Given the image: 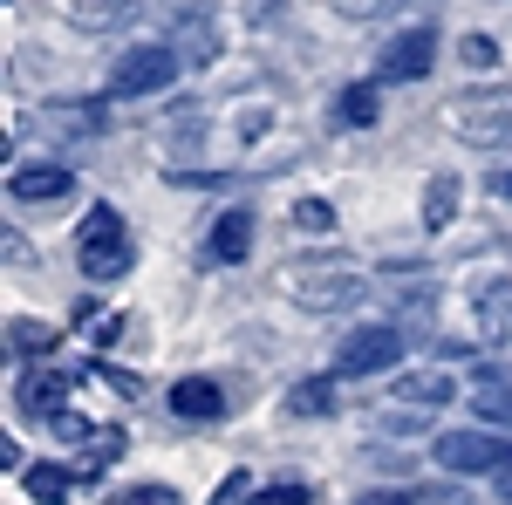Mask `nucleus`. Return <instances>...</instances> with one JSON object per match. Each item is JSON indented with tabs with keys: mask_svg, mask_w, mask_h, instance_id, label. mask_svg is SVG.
<instances>
[{
	"mask_svg": "<svg viewBox=\"0 0 512 505\" xmlns=\"http://www.w3.org/2000/svg\"><path fill=\"white\" fill-rule=\"evenodd\" d=\"M7 192H14V198H28V205H55V198H69V192H76V178H69L62 164H21V171L7 178Z\"/></svg>",
	"mask_w": 512,
	"mask_h": 505,
	"instance_id": "9b49d317",
	"label": "nucleus"
},
{
	"mask_svg": "<svg viewBox=\"0 0 512 505\" xmlns=\"http://www.w3.org/2000/svg\"><path fill=\"white\" fill-rule=\"evenodd\" d=\"M178 69H185V55H178V48L144 41V48L117 55V69H110V96H158V89L178 82Z\"/></svg>",
	"mask_w": 512,
	"mask_h": 505,
	"instance_id": "f03ea898",
	"label": "nucleus"
},
{
	"mask_svg": "<svg viewBox=\"0 0 512 505\" xmlns=\"http://www.w3.org/2000/svg\"><path fill=\"white\" fill-rule=\"evenodd\" d=\"M431 458H437V471H451V478H465V471H506L512 444L492 437V430H444L431 444Z\"/></svg>",
	"mask_w": 512,
	"mask_h": 505,
	"instance_id": "7ed1b4c3",
	"label": "nucleus"
},
{
	"mask_svg": "<svg viewBox=\"0 0 512 505\" xmlns=\"http://www.w3.org/2000/svg\"><path fill=\"white\" fill-rule=\"evenodd\" d=\"M76 267L82 280H96V287H110L123 273L137 267V246H130V226H123L117 205H89L76 226Z\"/></svg>",
	"mask_w": 512,
	"mask_h": 505,
	"instance_id": "f257e3e1",
	"label": "nucleus"
},
{
	"mask_svg": "<svg viewBox=\"0 0 512 505\" xmlns=\"http://www.w3.org/2000/svg\"><path fill=\"white\" fill-rule=\"evenodd\" d=\"M253 505H315V485H301V478H287V485H260V499Z\"/></svg>",
	"mask_w": 512,
	"mask_h": 505,
	"instance_id": "412c9836",
	"label": "nucleus"
},
{
	"mask_svg": "<svg viewBox=\"0 0 512 505\" xmlns=\"http://www.w3.org/2000/svg\"><path fill=\"white\" fill-rule=\"evenodd\" d=\"M451 219H458V178H451V171H437L431 185H424V226H451Z\"/></svg>",
	"mask_w": 512,
	"mask_h": 505,
	"instance_id": "2eb2a0df",
	"label": "nucleus"
},
{
	"mask_svg": "<svg viewBox=\"0 0 512 505\" xmlns=\"http://www.w3.org/2000/svg\"><path fill=\"white\" fill-rule=\"evenodd\" d=\"M69 383H76V369H28V376H21V389H14L21 417H41V424H55V417L69 410Z\"/></svg>",
	"mask_w": 512,
	"mask_h": 505,
	"instance_id": "0eeeda50",
	"label": "nucleus"
},
{
	"mask_svg": "<svg viewBox=\"0 0 512 505\" xmlns=\"http://www.w3.org/2000/svg\"><path fill=\"white\" fill-rule=\"evenodd\" d=\"M335 117H342V123H376V96H369V82H349V89L335 96Z\"/></svg>",
	"mask_w": 512,
	"mask_h": 505,
	"instance_id": "f3484780",
	"label": "nucleus"
},
{
	"mask_svg": "<svg viewBox=\"0 0 512 505\" xmlns=\"http://www.w3.org/2000/svg\"><path fill=\"white\" fill-rule=\"evenodd\" d=\"M246 499H260V492H253V478H246V471H233V478H226V485H219V492H212V505H246Z\"/></svg>",
	"mask_w": 512,
	"mask_h": 505,
	"instance_id": "5701e85b",
	"label": "nucleus"
},
{
	"mask_svg": "<svg viewBox=\"0 0 512 505\" xmlns=\"http://www.w3.org/2000/svg\"><path fill=\"white\" fill-rule=\"evenodd\" d=\"M499 198H512V171H499Z\"/></svg>",
	"mask_w": 512,
	"mask_h": 505,
	"instance_id": "cd10ccee",
	"label": "nucleus"
},
{
	"mask_svg": "<svg viewBox=\"0 0 512 505\" xmlns=\"http://www.w3.org/2000/svg\"><path fill=\"white\" fill-rule=\"evenodd\" d=\"M7 342H14V355H48V349H55V335H48L41 321H14Z\"/></svg>",
	"mask_w": 512,
	"mask_h": 505,
	"instance_id": "6ab92c4d",
	"label": "nucleus"
},
{
	"mask_svg": "<svg viewBox=\"0 0 512 505\" xmlns=\"http://www.w3.org/2000/svg\"><path fill=\"white\" fill-rule=\"evenodd\" d=\"M431 62H437V28H403V35L383 48L376 82H417V76H431Z\"/></svg>",
	"mask_w": 512,
	"mask_h": 505,
	"instance_id": "423d86ee",
	"label": "nucleus"
},
{
	"mask_svg": "<svg viewBox=\"0 0 512 505\" xmlns=\"http://www.w3.org/2000/svg\"><path fill=\"white\" fill-rule=\"evenodd\" d=\"M472 321L492 349H512V273H478L472 280Z\"/></svg>",
	"mask_w": 512,
	"mask_h": 505,
	"instance_id": "39448f33",
	"label": "nucleus"
},
{
	"mask_svg": "<svg viewBox=\"0 0 512 505\" xmlns=\"http://www.w3.org/2000/svg\"><path fill=\"white\" fill-rule=\"evenodd\" d=\"M21 485H28V499H35V505H62V499H69V485H76V471L55 465V458H41V465L21 471Z\"/></svg>",
	"mask_w": 512,
	"mask_h": 505,
	"instance_id": "4468645a",
	"label": "nucleus"
},
{
	"mask_svg": "<svg viewBox=\"0 0 512 505\" xmlns=\"http://www.w3.org/2000/svg\"><path fill=\"white\" fill-rule=\"evenodd\" d=\"M472 410H478V417H492V424H512V389L485 383V389L472 396Z\"/></svg>",
	"mask_w": 512,
	"mask_h": 505,
	"instance_id": "aec40b11",
	"label": "nucleus"
},
{
	"mask_svg": "<svg viewBox=\"0 0 512 505\" xmlns=\"http://www.w3.org/2000/svg\"><path fill=\"white\" fill-rule=\"evenodd\" d=\"M396 362H403V335L396 328H355L349 342H342V355H335V376H390Z\"/></svg>",
	"mask_w": 512,
	"mask_h": 505,
	"instance_id": "20e7f679",
	"label": "nucleus"
},
{
	"mask_svg": "<svg viewBox=\"0 0 512 505\" xmlns=\"http://www.w3.org/2000/svg\"><path fill=\"white\" fill-rule=\"evenodd\" d=\"M103 376H110V383H117L123 396H137V389H144V383H137V376H130V369H110V362H103Z\"/></svg>",
	"mask_w": 512,
	"mask_h": 505,
	"instance_id": "bb28decb",
	"label": "nucleus"
},
{
	"mask_svg": "<svg viewBox=\"0 0 512 505\" xmlns=\"http://www.w3.org/2000/svg\"><path fill=\"white\" fill-rule=\"evenodd\" d=\"M465 62H472V69H492V62H499V48H492L485 35H465Z\"/></svg>",
	"mask_w": 512,
	"mask_h": 505,
	"instance_id": "b1692460",
	"label": "nucleus"
},
{
	"mask_svg": "<svg viewBox=\"0 0 512 505\" xmlns=\"http://www.w3.org/2000/svg\"><path fill=\"white\" fill-rule=\"evenodd\" d=\"M355 505H417V499H410V492H396V485H383V492H362Z\"/></svg>",
	"mask_w": 512,
	"mask_h": 505,
	"instance_id": "a878e982",
	"label": "nucleus"
},
{
	"mask_svg": "<svg viewBox=\"0 0 512 505\" xmlns=\"http://www.w3.org/2000/svg\"><path fill=\"white\" fill-rule=\"evenodd\" d=\"M335 7H342V14H355V21H369V14H390L396 0H335Z\"/></svg>",
	"mask_w": 512,
	"mask_h": 505,
	"instance_id": "393cba45",
	"label": "nucleus"
},
{
	"mask_svg": "<svg viewBox=\"0 0 512 505\" xmlns=\"http://www.w3.org/2000/svg\"><path fill=\"white\" fill-rule=\"evenodd\" d=\"M458 130H465V144H478V151H506L512 144V110H465Z\"/></svg>",
	"mask_w": 512,
	"mask_h": 505,
	"instance_id": "ddd939ff",
	"label": "nucleus"
},
{
	"mask_svg": "<svg viewBox=\"0 0 512 505\" xmlns=\"http://www.w3.org/2000/svg\"><path fill=\"white\" fill-rule=\"evenodd\" d=\"M499 499H512V471H506V478H499Z\"/></svg>",
	"mask_w": 512,
	"mask_h": 505,
	"instance_id": "c85d7f7f",
	"label": "nucleus"
},
{
	"mask_svg": "<svg viewBox=\"0 0 512 505\" xmlns=\"http://www.w3.org/2000/svg\"><path fill=\"white\" fill-rule=\"evenodd\" d=\"M294 294H301V308L315 314H335V308H355L369 287L355 280V273H315V280H294Z\"/></svg>",
	"mask_w": 512,
	"mask_h": 505,
	"instance_id": "9d476101",
	"label": "nucleus"
},
{
	"mask_svg": "<svg viewBox=\"0 0 512 505\" xmlns=\"http://www.w3.org/2000/svg\"><path fill=\"white\" fill-rule=\"evenodd\" d=\"M335 410H342V383H335V376H301V383L287 389V417L321 424V417H335Z\"/></svg>",
	"mask_w": 512,
	"mask_h": 505,
	"instance_id": "f8f14e48",
	"label": "nucleus"
},
{
	"mask_svg": "<svg viewBox=\"0 0 512 505\" xmlns=\"http://www.w3.org/2000/svg\"><path fill=\"white\" fill-rule=\"evenodd\" d=\"M246 246H253V205L219 212V219H212V233H205V260H212V267H239V260H246Z\"/></svg>",
	"mask_w": 512,
	"mask_h": 505,
	"instance_id": "6e6552de",
	"label": "nucleus"
},
{
	"mask_svg": "<svg viewBox=\"0 0 512 505\" xmlns=\"http://www.w3.org/2000/svg\"><path fill=\"white\" fill-rule=\"evenodd\" d=\"M171 417H185V424H226V389L212 383V376L171 383Z\"/></svg>",
	"mask_w": 512,
	"mask_h": 505,
	"instance_id": "1a4fd4ad",
	"label": "nucleus"
},
{
	"mask_svg": "<svg viewBox=\"0 0 512 505\" xmlns=\"http://www.w3.org/2000/svg\"><path fill=\"white\" fill-rule=\"evenodd\" d=\"M117 505H185L171 485H130V492H117Z\"/></svg>",
	"mask_w": 512,
	"mask_h": 505,
	"instance_id": "4be33fe9",
	"label": "nucleus"
},
{
	"mask_svg": "<svg viewBox=\"0 0 512 505\" xmlns=\"http://www.w3.org/2000/svg\"><path fill=\"white\" fill-rule=\"evenodd\" d=\"M396 396H403V403H424V410H431V403H451L458 389H451V376H437V369H417V376H396Z\"/></svg>",
	"mask_w": 512,
	"mask_h": 505,
	"instance_id": "dca6fc26",
	"label": "nucleus"
},
{
	"mask_svg": "<svg viewBox=\"0 0 512 505\" xmlns=\"http://www.w3.org/2000/svg\"><path fill=\"white\" fill-rule=\"evenodd\" d=\"M294 226L301 233H335V205L328 198H294Z\"/></svg>",
	"mask_w": 512,
	"mask_h": 505,
	"instance_id": "a211bd4d",
	"label": "nucleus"
}]
</instances>
